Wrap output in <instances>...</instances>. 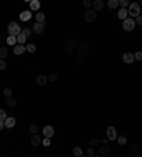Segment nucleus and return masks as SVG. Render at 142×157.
<instances>
[{
	"label": "nucleus",
	"instance_id": "nucleus-20",
	"mask_svg": "<svg viewBox=\"0 0 142 157\" xmlns=\"http://www.w3.org/2000/svg\"><path fill=\"white\" fill-rule=\"evenodd\" d=\"M40 9V0H31L30 1V10L31 12H37Z\"/></svg>",
	"mask_w": 142,
	"mask_h": 157
},
{
	"label": "nucleus",
	"instance_id": "nucleus-24",
	"mask_svg": "<svg viewBox=\"0 0 142 157\" xmlns=\"http://www.w3.org/2000/svg\"><path fill=\"white\" fill-rule=\"evenodd\" d=\"M119 6V0H108V7L109 9H117Z\"/></svg>",
	"mask_w": 142,
	"mask_h": 157
},
{
	"label": "nucleus",
	"instance_id": "nucleus-29",
	"mask_svg": "<svg viewBox=\"0 0 142 157\" xmlns=\"http://www.w3.org/2000/svg\"><path fill=\"white\" fill-rule=\"evenodd\" d=\"M98 144H100V140L97 139V137H92V139L89 140V146L91 147H97Z\"/></svg>",
	"mask_w": 142,
	"mask_h": 157
},
{
	"label": "nucleus",
	"instance_id": "nucleus-10",
	"mask_svg": "<svg viewBox=\"0 0 142 157\" xmlns=\"http://www.w3.org/2000/svg\"><path fill=\"white\" fill-rule=\"evenodd\" d=\"M122 61H124L125 64H132V62L135 61V57H134V54H131V52H125L124 55H122Z\"/></svg>",
	"mask_w": 142,
	"mask_h": 157
},
{
	"label": "nucleus",
	"instance_id": "nucleus-46",
	"mask_svg": "<svg viewBox=\"0 0 142 157\" xmlns=\"http://www.w3.org/2000/svg\"><path fill=\"white\" fill-rule=\"evenodd\" d=\"M138 4H139V6H141V4H142V0H139V3H138Z\"/></svg>",
	"mask_w": 142,
	"mask_h": 157
},
{
	"label": "nucleus",
	"instance_id": "nucleus-41",
	"mask_svg": "<svg viewBox=\"0 0 142 157\" xmlns=\"http://www.w3.org/2000/svg\"><path fill=\"white\" fill-rule=\"evenodd\" d=\"M21 33L26 35V37H30V34H31V31H30V28H23L21 30Z\"/></svg>",
	"mask_w": 142,
	"mask_h": 157
},
{
	"label": "nucleus",
	"instance_id": "nucleus-18",
	"mask_svg": "<svg viewBox=\"0 0 142 157\" xmlns=\"http://www.w3.org/2000/svg\"><path fill=\"white\" fill-rule=\"evenodd\" d=\"M4 125H6V127L12 129V127H14V125H16V119L12 118V116H7L6 120H4Z\"/></svg>",
	"mask_w": 142,
	"mask_h": 157
},
{
	"label": "nucleus",
	"instance_id": "nucleus-5",
	"mask_svg": "<svg viewBox=\"0 0 142 157\" xmlns=\"http://www.w3.org/2000/svg\"><path fill=\"white\" fill-rule=\"evenodd\" d=\"M84 18H85V21L87 23H94L95 21V18H97V13H95V10L92 9H88L87 12H85V14H84Z\"/></svg>",
	"mask_w": 142,
	"mask_h": 157
},
{
	"label": "nucleus",
	"instance_id": "nucleus-40",
	"mask_svg": "<svg viewBox=\"0 0 142 157\" xmlns=\"http://www.w3.org/2000/svg\"><path fill=\"white\" fill-rule=\"evenodd\" d=\"M134 20H135V23H137L138 26H142V16H141V14H139V16H137Z\"/></svg>",
	"mask_w": 142,
	"mask_h": 157
},
{
	"label": "nucleus",
	"instance_id": "nucleus-25",
	"mask_svg": "<svg viewBox=\"0 0 142 157\" xmlns=\"http://www.w3.org/2000/svg\"><path fill=\"white\" fill-rule=\"evenodd\" d=\"M16 37H17V44H26V40H27V37L23 34V33L17 34Z\"/></svg>",
	"mask_w": 142,
	"mask_h": 157
},
{
	"label": "nucleus",
	"instance_id": "nucleus-2",
	"mask_svg": "<svg viewBox=\"0 0 142 157\" xmlns=\"http://www.w3.org/2000/svg\"><path fill=\"white\" fill-rule=\"evenodd\" d=\"M135 26H137V23H135V20L131 17H126L122 20V27H124L125 31H132L134 28H135Z\"/></svg>",
	"mask_w": 142,
	"mask_h": 157
},
{
	"label": "nucleus",
	"instance_id": "nucleus-16",
	"mask_svg": "<svg viewBox=\"0 0 142 157\" xmlns=\"http://www.w3.org/2000/svg\"><path fill=\"white\" fill-rule=\"evenodd\" d=\"M30 18H31V10H24V12L20 13V20L21 21H27Z\"/></svg>",
	"mask_w": 142,
	"mask_h": 157
},
{
	"label": "nucleus",
	"instance_id": "nucleus-12",
	"mask_svg": "<svg viewBox=\"0 0 142 157\" xmlns=\"http://www.w3.org/2000/svg\"><path fill=\"white\" fill-rule=\"evenodd\" d=\"M67 45H68V47H67V52H71L74 47H77V45H78V41H77L74 37H71L70 40L67 41Z\"/></svg>",
	"mask_w": 142,
	"mask_h": 157
},
{
	"label": "nucleus",
	"instance_id": "nucleus-19",
	"mask_svg": "<svg viewBox=\"0 0 142 157\" xmlns=\"http://www.w3.org/2000/svg\"><path fill=\"white\" fill-rule=\"evenodd\" d=\"M92 7H94L95 12H98V10H101L104 7V1L102 0H94L92 1Z\"/></svg>",
	"mask_w": 142,
	"mask_h": 157
},
{
	"label": "nucleus",
	"instance_id": "nucleus-26",
	"mask_svg": "<svg viewBox=\"0 0 142 157\" xmlns=\"http://www.w3.org/2000/svg\"><path fill=\"white\" fill-rule=\"evenodd\" d=\"M44 20H46V14H44V13L38 12V13L36 14V21H38V23H44Z\"/></svg>",
	"mask_w": 142,
	"mask_h": 157
},
{
	"label": "nucleus",
	"instance_id": "nucleus-11",
	"mask_svg": "<svg viewBox=\"0 0 142 157\" xmlns=\"http://www.w3.org/2000/svg\"><path fill=\"white\" fill-rule=\"evenodd\" d=\"M100 154H101V156H109V154H111V147H109L106 143H104V144L100 147Z\"/></svg>",
	"mask_w": 142,
	"mask_h": 157
},
{
	"label": "nucleus",
	"instance_id": "nucleus-36",
	"mask_svg": "<svg viewBox=\"0 0 142 157\" xmlns=\"http://www.w3.org/2000/svg\"><path fill=\"white\" fill-rule=\"evenodd\" d=\"M94 154H95V152H94V147H91V146H89L88 150H87V156H88V157H92Z\"/></svg>",
	"mask_w": 142,
	"mask_h": 157
},
{
	"label": "nucleus",
	"instance_id": "nucleus-15",
	"mask_svg": "<svg viewBox=\"0 0 142 157\" xmlns=\"http://www.w3.org/2000/svg\"><path fill=\"white\" fill-rule=\"evenodd\" d=\"M36 82H37V85H46L47 82H48V76H46V75H38L37 78H36Z\"/></svg>",
	"mask_w": 142,
	"mask_h": 157
},
{
	"label": "nucleus",
	"instance_id": "nucleus-6",
	"mask_svg": "<svg viewBox=\"0 0 142 157\" xmlns=\"http://www.w3.org/2000/svg\"><path fill=\"white\" fill-rule=\"evenodd\" d=\"M141 154H142V147H141V144H138V143L132 144V146H131V156L139 157Z\"/></svg>",
	"mask_w": 142,
	"mask_h": 157
},
{
	"label": "nucleus",
	"instance_id": "nucleus-31",
	"mask_svg": "<svg viewBox=\"0 0 142 157\" xmlns=\"http://www.w3.org/2000/svg\"><path fill=\"white\" fill-rule=\"evenodd\" d=\"M29 130H30V133H31V135L38 133V127H37V125H31V126L29 127Z\"/></svg>",
	"mask_w": 142,
	"mask_h": 157
},
{
	"label": "nucleus",
	"instance_id": "nucleus-34",
	"mask_svg": "<svg viewBox=\"0 0 142 157\" xmlns=\"http://www.w3.org/2000/svg\"><path fill=\"white\" fill-rule=\"evenodd\" d=\"M117 141H118V143L122 146V144H125V143H126V137H125V136H118V137H117Z\"/></svg>",
	"mask_w": 142,
	"mask_h": 157
},
{
	"label": "nucleus",
	"instance_id": "nucleus-1",
	"mask_svg": "<svg viewBox=\"0 0 142 157\" xmlns=\"http://www.w3.org/2000/svg\"><path fill=\"white\" fill-rule=\"evenodd\" d=\"M141 13V6L138 3H129V7H128V14L131 17H137L139 16Z\"/></svg>",
	"mask_w": 142,
	"mask_h": 157
},
{
	"label": "nucleus",
	"instance_id": "nucleus-43",
	"mask_svg": "<svg viewBox=\"0 0 142 157\" xmlns=\"http://www.w3.org/2000/svg\"><path fill=\"white\" fill-rule=\"evenodd\" d=\"M6 68V61L3 58H0V70H4Z\"/></svg>",
	"mask_w": 142,
	"mask_h": 157
},
{
	"label": "nucleus",
	"instance_id": "nucleus-7",
	"mask_svg": "<svg viewBox=\"0 0 142 157\" xmlns=\"http://www.w3.org/2000/svg\"><path fill=\"white\" fill-rule=\"evenodd\" d=\"M106 137L108 140H117V129L114 127V126H108L106 127Z\"/></svg>",
	"mask_w": 142,
	"mask_h": 157
},
{
	"label": "nucleus",
	"instance_id": "nucleus-8",
	"mask_svg": "<svg viewBox=\"0 0 142 157\" xmlns=\"http://www.w3.org/2000/svg\"><path fill=\"white\" fill-rule=\"evenodd\" d=\"M43 136H44V137H53L54 136V127L53 126H50V125L44 126V127H43Z\"/></svg>",
	"mask_w": 142,
	"mask_h": 157
},
{
	"label": "nucleus",
	"instance_id": "nucleus-45",
	"mask_svg": "<svg viewBox=\"0 0 142 157\" xmlns=\"http://www.w3.org/2000/svg\"><path fill=\"white\" fill-rule=\"evenodd\" d=\"M23 1H26V3H30V1H31V0H23Z\"/></svg>",
	"mask_w": 142,
	"mask_h": 157
},
{
	"label": "nucleus",
	"instance_id": "nucleus-39",
	"mask_svg": "<svg viewBox=\"0 0 142 157\" xmlns=\"http://www.w3.org/2000/svg\"><path fill=\"white\" fill-rule=\"evenodd\" d=\"M48 81H50V82H54V81H57V74H50V75H48Z\"/></svg>",
	"mask_w": 142,
	"mask_h": 157
},
{
	"label": "nucleus",
	"instance_id": "nucleus-42",
	"mask_svg": "<svg viewBox=\"0 0 142 157\" xmlns=\"http://www.w3.org/2000/svg\"><path fill=\"white\" fill-rule=\"evenodd\" d=\"M119 6L121 7H126V6H129V1L128 0H119Z\"/></svg>",
	"mask_w": 142,
	"mask_h": 157
},
{
	"label": "nucleus",
	"instance_id": "nucleus-14",
	"mask_svg": "<svg viewBox=\"0 0 142 157\" xmlns=\"http://www.w3.org/2000/svg\"><path fill=\"white\" fill-rule=\"evenodd\" d=\"M24 51H26V45H24V44H18V45H14V47H13V52H14L16 55H21Z\"/></svg>",
	"mask_w": 142,
	"mask_h": 157
},
{
	"label": "nucleus",
	"instance_id": "nucleus-38",
	"mask_svg": "<svg viewBox=\"0 0 142 157\" xmlns=\"http://www.w3.org/2000/svg\"><path fill=\"white\" fill-rule=\"evenodd\" d=\"M6 118H7V113L3 109H0V120H6Z\"/></svg>",
	"mask_w": 142,
	"mask_h": 157
},
{
	"label": "nucleus",
	"instance_id": "nucleus-44",
	"mask_svg": "<svg viewBox=\"0 0 142 157\" xmlns=\"http://www.w3.org/2000/svg\"><path fill=\"white\" fill-rule=\"evenodd\" d=\"M6 125H4V120H0V129H3Z\"/></svg>",
	"mask_w": 142,
	"mask_h": 157
},
{
	"label": "nucleus",
	"instance_id": "nucleus-9",
	"mask_svg": "<svg viewBox=\"0 0 142 157\" xmlns=\"http://www.w3.org/2000/svg\"><path fill=\"white\" fill-rule=\"evenodd\" d=\"M33 31H34L36 34H41V33L44 31V23L36 21L34 24H33Z\"/></svg>",
	"mask_w": 142,
	"mask_h": 157
},
{
	"label": "nucleus",
	"instance_id": "nucleus-37",
	"mask_svg": "<svg viewBox=\"0 0 142 157\" xmlns=\"http://www.w3.org/2000/svg\"><path fill=\"white\" fill-rule=\"evenodd\" d=\"M134 57H135V60L137 61H142V51H138L134 54Z\"/></svg>",
	"mask_w": 142,
	"mask_h": 157
},
{
	"label": "nucleus",
	"instance_id": "nucleus-35",
	"mask_svg": "<svg viewBox=\"0 0 142 157\" xmlns=\"http://www.w3.org/2000/svg\"><path fill=\"white\" fill-rule=\"evenodd\" d=\"M3 93H4V96H6V98H9V96H12V89H10L9 87H7V88H4Z\"/></svg>",
	"mask_w": 142,
	"mask_h": 157
},
{
	"label": "nucleus",
	"instance_id": "nucleus-4",
	"mask_svg": "<svg viewBox=\"0 0 142 157\" xmlns=\"http://www.w3.org/2000/svg\"><path fill=\"white\" fill-rule=\"evenodd\" d=\"M77 52L80 55H87L89 52V44L88 43H78L77 45Z\"/></svg>",
	"mask_w": 142,
	"mask_h": 157
},
{
	"label": "nucleus",
	"instance_id": "nucleus-21",
	"mask_svg": "<svg viewBox=\"0 0 142 157\" xmlns=\"http://www.w3.org/2000/svg\"><path fill=\"white\" fill-rule=\"evenodd\" d=\"M128 17V10H126V7H121L119 10H118V18H121V20H124V18Z\"/></svg>",
	"mask_w": 142,
	"mask_h": 157
},
{
	"label": "nucleus",
	"instance_id": "nucleus-23",
	"mask_svg": "<svg viewBox=\"0 0 142 157\" xmlns=\"http://www.w3.org/2000/svg\"><path fill=\"white\" fill-rule=\"evenodd\" d=\"M6 104H7V106H9V108H14V106L17 105V101H16L14 98H12V96H9V98L6 99Z\"/></svg>",
	"mask_w": 142,
	"mask_h": 157
},
{
	"label": "nucleus",
	"instance_id": "nucleus-13",
	"mask_svg": "<svg viewBox=\"0 0 142 157\" xmlns=\"http://www.w3.org/2000/svg\"><path fill=\"white\" fill-rule=\"evenodd\" d=\"M84 62H85L84 55H80V54H78L77 57H74V65H75V67H83Z\"/></svg>",
	"mask_w": 142,
	"mask_h": 157
},
{
	"label": "nucleus",
	"instance_id": "nucleus-22",
	"mask_svg": "<svg viewBox=\"0 0 142 157\" xmlns=\"http://www.w3.org/2000/svg\"><path fill=\"white\" fill-rule=\"evenodd\" d=\"M6 41H7L9 45H13V47H14V45L17 44V37H16V35H9Z\"/></svg>",
	"mask_w": 142,
	"mask_h": 157
},
{
	"label": "nucleus",
	"instance_id": "nucleus-3",
	"mask_svg": "<svg viewBox=\"0 0 142 157\" xmlns=\"http://www.w3.org/2000/svg\"><path fill=\"white\" fill-rule=\"evenodd\" d=\"M7 31H9V34H10V35H17V34H20V33H21V28H20L18 23L13 21V23H10V24H9V27H7Z\"/></svg>",
	"mask_w": 142,
	"mask_h": 157
},
{
	"label": "nucleus",
	"instance_id": "nucleus-27",
	"mask_svg": "<svg viewBox=\"0 0 142 157\" xmlns=\"http://www.w3.org/2000/svg\"><path fill=\"white\" fill-rule=\"evenodd\" d=\"M72 154L75 157H83V149L81 147H74V150H72Z\"/></svg>",
	"mask_w": 142,
	"mask_h": 157
},
{
	"label": "nucleus",
	"instance_id": "nucleus-17",
	"mask_svg": "<svg viewBox=\"0 0 142 157\" xmlns=\"http://www.w3.org/2000/svg\"><path fill=\"white\" fill-rule=\"evenodd\" d=\"M41 141H43V139H41V136H38V133H36V135L31 136V144L34 147H37L38 144H41Z\"/></svg>",
	"mask_w": 142,
	"mask_h": 157
},
{
	"label": "nucleus",
	"instance_id": "nucleus-30",
	"mask_svg": "<svg viewBox=\"0 0 142 157\" xmlns=\"http://www.w3.org/2000/svg\"><path fill=\"white\" fill-rule=\"evenodd\" d=\"M41 144H43L44 147H50V144H51V137H46V139H43Z\"/></svg>",
	"mask_w": 142,
	"mask_h": 157
},
{
	"label": "nucleus",
	"instance_id": "nucleus-32",
	"mask_svg": "<svg viewBox=\"0 0 142 157\" xmlns=\"http://www.w3.org/2000/svg\"><path fill=\"white\" fill-rule=\"evenodd\" d=\"M26 50L29 52H34L36 51V45L34 44H26Z\"/></svg>",
	"mask_w": 142,
	"mask_h": 157
},
{
	"label": "nucleus",
	"instance_id": "nucleus-33",
	"mask_svg": "<svg viewBox=\"0 0 142 157\" xmlns=\"http://www.w3.org/2000/svg\"><path fill=\"white\" fill-rule=\"evenodd\" d=\"M83 6H84L85 9H89V7L92 6V0H83Z\"/></svg>",
	"mask_w": 142,
	"mask_h": 157
},
{
	"label": "nucleus",
	"instance_id": "nucleus-28",
	"mask_svg": "<svg viewBox=\"0 0 142 157\" xmlns=\"http://www.w3.org/2000/svg\"><path fill=\"white\" fill-rule=\"evenodd\" d=\"M7 54H9V50H7L6 47H1V48H0V58L4 60V58L7 57Z\"/></svg>",
	"mask_w": 142,
	"mask_h": 157
}]
</instances>
